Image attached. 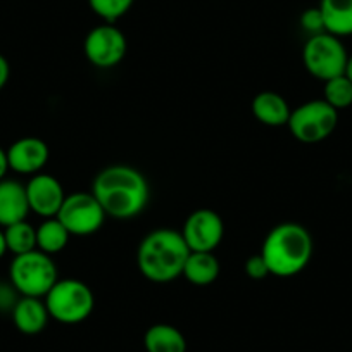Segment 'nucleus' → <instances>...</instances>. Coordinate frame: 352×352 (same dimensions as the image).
<instances>
[{"instance_id": "f257e3e1", "label": "nucleus", "mask_w": 352, "mask_h": 352, "mask_svg": "<svg viewBox=\"0 0 352 352\" xmlns=\"http://www.w3.org/2000/svg\"><path fill=\"white\" fill-rule=\"evenodd\" d=\"M92 194L109 218L131 219L147 208L151 188L138 169L126 164H113L96 176Z\"/></svg>"}, {"instance_id": "f03ea898", "label": "nucleus", "mask_w": 352, "mask_h": 352, "mask_svg": "<svg viewBox=\"0 0 352 352\" xmlns=\"http://www.w3.org/2000/svg\"><path fill=\"white\" fill-rule=\"evenodd\" d=\"M188 254L190 249L180 232L171 228L152 230L138 245V270L151 282L169 283L184 275Z\"/></svg>"}, {"instance_id": "7ed1b4c3", "label": "nucleus", "mask_w": 352, "mask_h": 352, "mask_svg": "<svg viewBox=\"0 0 352 352\" xmlns=\"http://www.w3.org/2000/svg\"><path fill=\"white\" fill-rule=\"evenodd\" d=\"M314 252L311 233L299 223H282L264 239L261 256L268 263L270 273L280 278H290L306 270Z\"/></svg>"}, {"instance_id": "20e7f679", "label": "nucleus", "mask_w": 352, "mask_h": 352, "mask_svg": "<svg viewBox=\"0 0 352 352\" xmlns=\"http://www.w3.org/2000/svg\"><path fill=\"white\" fill-rule=\"evenodd\" d=\"M9 276L19 296L38 299H43L59 280L54 259L38 249L14 256L9 266Z\"/></svg>"}, {"instance_id": "39448f33", "label": "nucleus", "mask_w": 352, "mask_h": 352, "mask_svg": "<svg viewBox=\"0 0 352 352\" xmlns=\"http://www.w3.org/2000/svg\"><path fill=\"white\" fill-rule=\"evenodd\" d=\"M43 300L50 318L63 324L81 323L90 318L96 307L92 289L76 278L57 280Z\"/></svg>"}, {"instance_id": "423d86ee", "label": "nucleus", "mask_w": 352, "mask_h": 352, "mask_svg": "<svg viewBox=\"0 0 352 352\" xmlns=\"http://www.w3.org/2000/svg\"><path fill=\"white\" fill-rule=\"evenodd\" d=\"M349 54L338 36L320 33L307 38L302 49V63L311 76L328 81L345 73Z\"/></svg>"}, {"instance_id": "0eeeda50", "label": "nucleus", "mask_w": 352, "mask_h": 352, "mask_svg": "<svg viewBox=\"0 0 352 352\" xmlns=\"http://www.w3.org/2000/svg\"><path fill=\"white\" fill-rule=\"evenodd\" d=\"M338 124V111L323 99L309 100L292 109L289 130L302 144H320L327 140Z\"/></svg>"}, {"instance_id": "6e6552de", "label": "nucleus", "mask_w": 352, "mask_h": 352, "mask_svg": "<svg viewBox=\"0 0 352 352\" xmlns=\"http://www.w3.org/2000/svg\"><path fill=\"white\" fill-rule=\"evenodd\" d=\"M56 218L69 235L88 236L102 228L107 214L92 192H76L66 195Z\"/></svg>"}, {"instance_id": "1a4fd4ad", "label": "nucleus", "mask_w": 352, "mask_h": 352, "mask_svg": "<svg viewBox=\"0 0 352 352\" xmlns=\"http://www.w3.org/2000/svg\"><path fill=\"white\" fill-rule=\"evenodd\" d=\"M83 50L88 63L100 69H109L124 59L128 42L124 33L116 25L104 23L88 32Z\"/></svg>"}, {"instance_id": "9d476101", "label": "nucleus", "mask_w": 352, "mask_h": 352, "mask_svg": "<svg viewBox=\"0 0 352 352\" xmlns=\"http://www.w3.org/2000/svg\"><path fill=\"white\" fill-rule=\"evenodd\" d=\"M180 233L190 252H214L225 236V223L212 209H197L185 219Z\"/></svg>"}, {"instance_id": "9b49d317", "label": "nucleus", "mask_w": 352, "mask_h": 352, "mask_svg": "<svg viewBox=\"0 0 352 352\" xmlns=\"http://www.w3.org/2000/svg\"><path fill=\"white\" fill-rule=\"evenodd\" d=\"M25 187L30 211L45 219L56 218L64 199H66V192L56 176L47 175V173H36L30 178Z\"/></svg>"}, {"instance_id": "f8f14e48", "label": "nucleus", "mask_w": 352, "mask_h": 352, "mask_svg": "<svg viewBox=\"0 0 352 352\" xmlns=\"http://www.w3.org/2000/svg\"><path fill=\"white\" fill-rule=\"evenodd\" d=\"M8 152L9 169L19 175H36L49 162V145L38 137H23L16 140Z\"/></svg>"}, {"instance_id": "ddd939ff", "label": "nucleus", "mask_w": 352, "mask_h": 352, "mask_svg": "<svg viewBox=\"0 0 352 352\" xmlns=\"http://www.w3.org/2000/svg\"><path fill=\"white\" fill-rule=\"evenodd\" d=\"M26 187L16 180H0V226L25 221L30 214Z\"/></svg>"}, {"instance_id": "4468645a", "label": "nucleus", "mask_w": 352, "mask_h": 352, "mask_svg": "<svg viewBox=\"0 0 352 352\" xmlns=\"http://www.w3.org/2000/svg\"><path fill=\"white\" fill-rule=\"evenodd\" d=\"M12 323L23 335H38L49 323V309L45 300L38 297H19L11 311Z\"/></svg>"}, {"instance_id": "2eb2a0df", "label": "nucleus", "mask_w": 352, "mask_h": 352, "mask_svg": "<svg viewBox=\"0 0 352 352\" xmlns=\"http://www.w3.org/2000/svg\"><path fill=\"white\" fill-rule=\"evenodd\" d=\"M250 109H252L254 118L259 123L272 128L287 126L290 120V113H292L285 97H282L276 92H272V90L257 94L252 99Z\"/></svg>"}, {"instance_id": "dca6fc26", "label": "nucleus", "mask_w": 352, "mask_h": 352, "mask_svg": "<svg viewBox=\"0 0 352 352\" xmlns=\"http://www.w3.org/2000/svg\"><path fill=\"white\" fill-rule=\"evenodd\" d=\"M144 347L147 352H187V338L173 324L157 323L145 331Z\"/></svg>"}, {"instance_id": "f3484780", "label": "nucleus", "mask_w": 352, "mask_h": 352, "mask_svg": "<svg viewBox=\"0 0 352 352\" xmlns=\"http://www.w3.org/2000/svg\"><path fill=\"white\" fill-rule=\"evenodd\" d=\"M221 266L214 252H190L184 266V278L197 287L211 285L218 280Z\"/></svg>"}, {"instance_id": "a211bd4d", "label": "nucleus", "mask_w": 352, "mask_h": 352, "mask_svg": "<svg viewBox=\"0 0 352 352\" xmlns=\"http://www.w3.org/2000/svg\"><path fill=\"white\" fill-rule=\"evenodd\" d=\"M327 33L338 36L352 35V0H320Z\"/></svg>"}, {"instance_id": "6ab92c4d", "label": "nucleus", "mask_w": 352, "mask_h": 352, "mask_svg": "<svg viewBox=\"0 0 352 352\" xmlns=\"http://www.w3.org/2000/svg\"><path fill=\"white\" fill-rule=\"evenodd\" d=\"M69 236V232L59 219L47 218L36 228V249L49 254V256H54V254H59L60 250L66 249Z\"/></svg>"}, {"instance_id": "aec40b11", "label": "nucleus", "mask_w": 352, "mask_h": 352, "mask_svg": "<svg viewBox=\"0 0 352 352\" xmlns=\"http://www.w3.org/2000/svg\"><path fill=\"white\" fill-rule=\"evenodd\" d=\"M6 243H8V252L14 256L32 252L36 249V228L30 225L28 221H19L14 225H9L4 228Z\"/></svg>"}, {"instance_id": "412c9836", "label": "nucleus", "mask_w": 352, "mask_h": 352, "mask_svg": "<svg viewBox=\"0 0 352 352\" xmlns=\"http://www.w3.org/2000/svg\"><path fill=\"white\" fill-rule=\"evenodd\" d=\"M323 100L333 109L342 111L352 106V81L345 74L324 81Z\"/></svg>"}, {"instance_id": "4be33fe9", "label": "nucleus", "mask_w": 352, "mask_h": 352, "mask_svg": "<svg viewBox=\"0 0 352 352\" xmlns=\"http://www.w3.org/2000/svg\"><path fill=\"white\" fill-rule=\"evenodd\" d=\"M135 0H88V6L94 11V14L99 16L104 23H114L123 18L131 8Z\"/></svg>"}, {"instance_id": "5701e85b", "label": "nucleus", "mask_w": 352, "mask_h": 352, "mask_svg": "<svg viewBox=\"0 0 352 352\" xmlns=\"http://www.w3.org/2000/svg\"><path fill=\"white\" fill-rule=\"evenodd\" d=\"M300 26L306 33L313 35H320V33H324V21L323 14H321L320 8H311L306 9V11L300 14Z\"/></svg>"}, {"instance_id": "b1692460", "label": "nucleus", "mask_w": 352, "mask_h": 352, "mask_svg": "<svg viewBox=\"0 0 352 352\" xmlns=\"http://www.w3.org/2000/svg\"><path fill=\"white\" fill-rule=\"evenodd\" d=\"M243 268H245V275L252 280H264L266 276L272 275L268 268V263L264 261L261 252L250 256L249 259L245 261V266H243Z\"/></svg>"}, {"instance_id": "393cba45", "label": "nucleus", "mask_w": 352, "mask_h": 352, "mask_svg": "<svg viewBox=\"0 0 352 352\" xmlns=\"http://www.w3.org/2000/svg\"><path fill=\"white\" fill-rule=\"evenodd\" d=\"M9 78H11V66H9V60L0 54V90L8 85Z\"/></svg>"}, {"instance_id": "a878e982", "label": "nucleus", "mask_w": 352, "mask_h": 352, "mask_svg": "<svg viewBox=\"0 0 352 352\" xmlns=\"http://www.w3.org/2000/svg\"><path fill=\"white\" fill-rule=\"evenodd\" d=\"M9 171V162H8V152L6 148L0 147V180H4L6 175Z\"/></svg>"}, {"instance_id": "bb28decb", "label": "nucleus", "mask_w": 352, "mask_h": 352, "mask_svg": "<svg viewBox=\"0 0 352 352\" xmlns=\"http://www.w3.org/2000/svg\"><path fill=\"white\" fill-rule=\"evenodd\" d=\"M6 252H8V243H6L4 230H0V259L6 256Z\"/></svg>"}, {"instance_id": "cd10ccee", "label": "nucleus", "mask_w": 352, "mask_h": 352, "mask_svg": "<svg viewBox=\"0 0 352 352\" xmlns=\"http://www.w3.org/2000/svg\"><path fill=\"white\" fill-rule=\"evenodd\" d=\"M344 74L349 78V80L352 81V56H349L347 66H345V73Z\"/></svg>"}]
</instances>
